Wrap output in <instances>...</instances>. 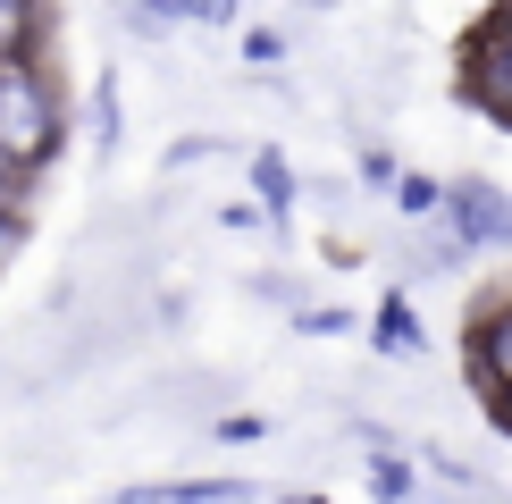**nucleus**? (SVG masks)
Returning <instances> with one entry per match:
<instances>
[{"mask_svg":"<svg viewBox=\"0 0 512 504\" xmlns=\"http://www.w3.org/2000/svg\"><path fill=\"white\" fill-rule=\"evenodd\" d=\"M51 152H59V101H51V84L34 76V59L17 51V59H0V160L34 168Z\"/></svg>","mask_w":512,"mask_h":504,"instance_id":"1","label":"nucleus"},{"mask_svg":"<svg viewBox=\"0 0 512 504\" xmlns=\"http://www.w3.org/2000/svg\"><path fill=\"white\" fill-rule=\"evenodd\" d=\"M471 101L487 118L512 126V26H504V17L479 34V51H471Z\"/></svg>","mask_w":512,"mask_h":504,"instance_id":"2","label":"nucleus"},{"mask_svg":"<svg viewBox=\"0 0 512 504\" xmlns=\"http://www.w3.org/2000/svg\"><path fill=\"white\" fill-rule=\"evenodd\" d=\"M454 219H462V244H504V236H512V210L487 194V185H462V194H454Z\"/></svg>","mask_w":512,"mask_h":504,"instance_id":"3","label":"nucleus"},{"mask_svg":"<svg viewBox=\"0 0 512 504\" xmlns=\"http://www.w3.org/2000/svg\"><path fill=\"white\" fill-rule=\"evenodd\" d=\"M471 370L479 378H512V311H496V320L471 336Z\"/></svg>","mask_w":512,"mask_h":504,"instance_id":"4","label":"nucleus"},{"mask_svg":"<svg viewBox=\"0 0 512 504\" xmlns=\"http://www.w3.org/2000/svg\"><path fill=\"white\" fill-rule=\"evenodd\" d=\"M135 496H185V504H227V496H244V479H152V488H135Z\"/></svg>","mask_w":512,"mask_h":504,"instance_id":"5","label":"nucleus"},{"mask_svg":"<svg viewBox=\"0 0 512 504\" xmlns=\"http://www.w3.org/2000/svg\"><path fill=\"white\" fill-rule=\"evenodd\" d=\"M34 51V0H0V59Z\"/></svg>","mask_w":512,"mask_h":504,"instance_id":"6","label":"nucleus"},{"mask_svg":"<svg viewBox=\"0 0 512 504\" xmlns=\"http://www.w3.org/2000/svg\"><path fill=\"white\" fill-rule=\"evenodd\" d=\"M252 177H261V194H269L277 210L294 202V177H286V160H277V152H261V160H252Z\"/></svg>","mask_w":512,"mask_h":504,"instance_id":"7","label":"nucleus"},{"mask_svg":"<svg viewBox=\"0 0 512 504\" xmlns=\"http://www.w3.org/2000/svg\"><path fill=\"white\" fill-rule=\"evenodd\" d=\"M370 488H387V496H403V488H412V471H403L395 454H370Z\"/></svg>","mask_w":512,"mask_h":504,"instance_id":"8","label":"nucleus"},{"mask_svg":"<svg viewBox=\"0 0 512 504\" xmlns=\"http://www.w3.org/2000/svg\"><path fill=\"white\" fill-rule=\"evenodd\" d=\"M378 336H387V345H395V353H412V345H420V328H412V320H403V303H387V320H378Z\"/></svg>","mask_w":512,"mask_h":504,"instance_id":"9","label":"nucleus"},{"mask_svg":"<svg viewBox=\"0 0 512 504\" xmlns=\"http://www.w3.org/2000/svg\"><path fill=\"white\" fill-rule=\"evenodd\" d=\"M17 244H26V219H17V210H9V202H0V269H9V261H17Z\"/></svg>","mask_w":512,"mask_h":504,"instance_id":"10","label":"nucleus"},{"mask_svg":"<svg viewBox=\"0 0 512 504\" xmlns=\"http://www.w3.org/2000/svg\"><path fill=\"white\" fill-rule=\"evenodd\" d=\"M504 429H512V395H504Z\"/></svg>","mask_w":512,"mask_h":504,"instance_id":"11","label":"nucleus"},{"mask_svg":"<svg viewBox=\"0 0 512 504\" xmlns=\"http://www.w3.org/2000/svg\"><path fill=\"white\" fill-rule=\"evenodd\" d=\"M504 26H512V0H504Z\"/></svg>","mask_w":512,"mask_h":504,"instance_id":"12","label":"nucleus"}]
</instances>
